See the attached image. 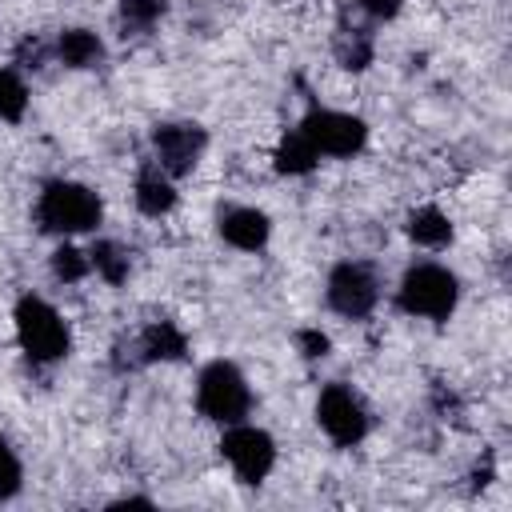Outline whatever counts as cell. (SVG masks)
<instances>
[{
  "instance_id": "obj_20",
  "label": "cell",
  "mask_w": 512,
  "mask_h": 512,
  "mask_svg": "<svg viewBox=\"0 0 512 512\" xmlns=\"http://www.w3.org/2000/svg\"><path fill=\"white\" fill-rule=\"evenodd\" d=\"M92 272V264H88V252L84 248H76V244H60L56 252H52V276L56 280H64V284H76V280H84Z\"/></svg>"
},
{
  "instance_id": "obj_24",
  "label": "cell",
  "mask_w": 512,
  "mask_h": 512,
  "mask_svg": "<svg viewBox=\"0 0 512 512\" xmlns=\"http://www.w3.org/2000/svg\"><path fill=\"white\" fill-rule=\"evenodd\" d=\"M368 20H396L400 16V8H404V0H352Z\"/></svg>"
},
{
  "instance_id": "obj_19",
  "label": "cell",
  "mask_w": 512,
  "mask_h": 512,
  "mask_svg": "<svg viewBox=\"0 0 512 512\" xmlns=\"http://www.w3.org/2000/svg\"><path fill=\"white\" fill-rule=\"evenodd\" d=\"M24 112H28V88H24V80H20L16 68H4L0 64V120L4 124H16Z\"/></svg>"
},
{
  "instance_id": "obj_16",
  "label": "cell",
  "mask_w": 512,
  "mask_h": 512,
  "mask_svg": "<svg viewBox=\"0 0 512 512\" xmlns=\"http://www.w3.org/2000/svg\"><path fill=\"white\" fill-rule=\"evenodd\" d=\"M332 52H336L340 68L364 72V68L372 64V32H368V28H348V24H340V28H336V40H332Z\"/></svg>"
},
{
  "instance_id": "obj_9",
  "label": "cell",
  "mask_w": 512,
  "mask_h": 512,
  "mask_svg": "<svg viewBox=\"0 0 512 512\" xmlns=\"http://www.w3.org/2000/svg\"><path fill=\"white\" fill-rule=\"evenodd\" d=\"M204 144H208V132L196 120H164L152 128V160L172 180L196 168V160L204 156Z\"/></svg>"
},
{
  "instance_id": "obj_8",
  "label": "cell",
  "mask_w": 512,
  "mask_h": 512,
  "mask_svg": "<svg viewBox=\"0 0 512 512\" xmlns=\"http://www.w3.org/2000/svg\"><path fill=\"white\" fill-rule=\"evenodd\" d=\"M324 300L336 316H348V320H364L376 300H380V280L368 264L360 260H340L332 272H328V284H324Z\"/></svg>"
},
{
  "instance_id": "obj_21",
  "label": "cell",
  "mask_w": 512,
  "mask_h": 512,
  "mask_svg": "<svg viewBox=\"0 0 512 512\" xmlns=\"http://www.w3.org/2000/svg\"><path fill=\"white\" fill-rule=\"evenodd\" d=\"M24 488V468H20V456L16 448L0 436V500H12L16 492Z\"/></svg>"
},
{
  "instance_id": "obj_15",
  "label": "cell",
  "mask_w": 512,
  "mask_h": 512,
  "mask_svg": "<svg viewBox=\"0 0 512 512\" xmlns=\"http://www.w3.org/2000/svg\"><path fill=\"white\" fill-rule=\"evenodd\" d=\"M272 160H276V172H284V176H308V172L320 164V152L308 144V136H304L300 128H288V132L280 136Z\"/></svg>"
},
{
  "instance_id": "obj_11",
  "label": "cell",
  "mask_w": 512,
  "mask_h": 512,
  "mask_svg": "<svg viewBox=\"0 0 512 512\" xmlns=\"http://www.w3.org/2000/svg\"><path fill=\"white\" fill-rule=\"evenodd\" d=\"M188 352V336L172 320H152L132 336V364H164Z\"/></svg>"
},
{
  "instance_id": "obj_4",
  "label": "cell",
  "mask_w": 512,
  "mask_h": 512,
  "mask_svg": "<svg viewBox=\"0 0 512 512\" xmlns=\"http://www.w3.org/2000/svg\"><path fill=\"white\" fill-rule=\"evenodd\" d=\"M196 408L212 424H236L252 412V388L232 360H208L196 376Z\"/></svg>"
},
{
  "instance_id": "obj_2",
  "label": "cell",
  "mask_w": 512,
  "mask_h": 512,
  "mask_svg": "<svg viewBox=\"0 0 512 512\" xmlns=\"http://www.w3.org/2000/svg\"><path fill=\"white\" fill-rule=\"evenodd\" d=\"M396 304L400 312L408 316H420V320H448L460 304V280L452 268L436 264V260H424V264H412L404 276H400V288H396Z\"/></svg>"
},
{
  "instance_id": "obj_1",
  "label": "cell",
  "mask_w": 512,
  "mask_h": 512,
  "mask_svg": "<svg viewBox=\"0 0 512 512\" xmlns=\"http://www.w3.org/2000/svg\"><path fill=\"white\" fill-rule=\"evenodd\" d=\"M100 216H104L100 196L80 180H64V176L48 180L36 196V224L52 236H64V240L92 232L100 224Z\"/></svg>"
},
{
  "instance_id": "obj_3",
  "label": "cell",
  "mask_w": 512,
  "mask_h": 512,
  "mask_svg": "<svg viewBox=\"0 0 512 512\" xmlns=\"http://www.w3.org/2000/svg\"><path fill=\"white\" fill-rule=\"evenodd\" d=\"M12 320H16V340L32 364H56L68 356V348H72L68 324L44 296H32V292L20 296Z\"/></svg>"
},
{
  "instance_id": "obj_13",
  "label": "cell",
  "mask_w": 512,
  "mask_h": 512,
  "mask_svg": "<svg viewBox=\"0 0 512 512\" xmlns=\"http://www.w3.org/2000/svg\"><path fill=\"white\" fill-rule=\"evenodd\" d=\"M52 56L64 68H96L104 60V40L92 28H64L52 40Z\"/></svg>"
},
{
  "instance_id": "obj_7",
  "label": "cell",
  "mask_w": 512,
  "mask_h": 512,
  "mask_svg": "<svg viewBox=\"0 0 512 512\" xmlns=\"http://www.w3.org/2000/svg\"><path fill=\"white\" fill-rule=\"evenodd\" d=\"M296 128L308 136V144L320 156H356L368 144V124L360 116L336 112V108H308Z\"/></svg>"
},
{
  "instance_id": "obj_6",
  "label": "cell",
  "mask_w": 512,
  "mask_h": 512,
  "mask_svg": "<svg viewBox=\"0 0 512 512\" xmlns=\"http://www.w3.org/2000/svg\"><path fill=\"white\" fill-rule=\"evenodd\" d=\"M316 424H320V432L336 444V448H352V444H360L364 436H368V408H364V400L348 388V384H340V380H332V384H324L320 388V396H316Z\"/></svg>"
},
{
  "instance_id": "obj_18",
  "label": "cell",
  "mask_w": 512,
  "mask_h": 512,
  "mask_svg": "<svg viewBox=\"0 0 512 512\" xmlns=\"http://www.w3.org/2000/svg\"><path fill=\"white\" fill-rule=\"evenodd\" d=\"M168 12V0H120L116 20L124 32H148Z\"/></svg>"
},
{
  "instance_id": "obj_23",
  "label": "cell",
  "mask_w": 512,
  "mask_h": 512,
  "mask_svg": "<svg viewBox=\"0 0 512 512\" xmlns=\"http://www.w3.org/2000/svg\"><path fill=\"white\" fill-rule=\"evenodd\" d=\"M296 348H300L304 360H324V356L332 352V340H328L320 328H300V332H296Z\"/></svg>"
},
{
  "instance_id": "obj_12",
  "label": "cell",
  "mask_w": 512,
  "mask_h": 512,
  "mask_svg": "<svg viewBox=\"0 0 512 512\" xmlns=\"http://www.w3.org/2000/svg\"><path fill=\"white\" fill-rule=\"evenodd\" d=\"M132 196H136V208H140L144 216H164V212L176 208V180H172L156 160H144L140 172H136Z\"/></svg>"
},
{
  "instance_id": "obj_5",
  "label": "cell",
  "mask_w": 512,
  "mask_h": 512,
  "mask_svg": "<svg viewBox=\"0 0 512 512\" xmlns=\"http://www.w3.org/2000/svg\"><path fill=\"white\" fill-rule=\"evenodd\" d=\"M220 456L228 460L240 484H264L268 472L276 468V440L256 424L236 420V424H224Z\"/></svg>"
},
{
  "instance_id": "obj_22",
  "label": "cell",
  "mask_w": 512,
  "mask_h": 512,
  "mask_svg": "<svg viewBox=\"0 0 512 512\" xmlns=\"http://www.w3.org/2000/svg\"><path fill=\"white\" fill-rule=\"evenodd\" d=\"M48 56H52V44H44V40H36V36H24L20 48H16V64H20V68H32V72H40V68L48 64Z\"/></svg>"
},
{
  "instance_id": "obj_14",
  "label": "cell",
  "mask_w": 512,
  "mask_h": 512,
  "mask_svg": "<svg viewBox=\"0 0 512 512\" xmlns=\"http://www.w3.org/2000/svg\"><path fill=\"white\" fill-rule=\"evenodd\" d=\"M404 232H408V240L420 244V248H444V244H452V220H448V212H440L436 204L412 208L408 220H404Z\"/></svg>"
},
{
  "instance_id": "obj_17",
  "label": "cell",
  "mask_w": 512,
  "mask_h": 512,
  "mask_svg": "<svg viewBox=\"0 0 512 512\" xmlns=\"http://www.w3.org/2000/svg\"><path fill=\"white\" fill-rule=\"evenodd\" d=\"M88 264H92V272H96L100 280L124 284V280H128V268H132V256H128V248L116 244V240H96V244L88 248Z\"/></svg>"
},
{
  "instance_id": "obj_10",
  "label": "cell",
  "mask_w": 512,
  "mask_h": 512,
  "mask_svg": "<svg viewBox=\"0 0 512 512\" xmlns=\"http://www.w3.org/2000/svg\"><path fill=\"white\" fill-rule=\"evenodd\" d=\"M216 228H220L224 244H232V248H240V252H260V248L268 244V236H272L268 212H260V208H252V204H232V208H224L220 220H216Z\"/></svg>"
}]
</instances>
